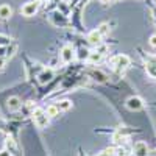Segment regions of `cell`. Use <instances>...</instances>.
Instances as JSON below:
<instances>
[{
    "instance_id": "1",
    "label": "cell",
    "mask_w": 156,
    "mask_h": 156,
    "mask_svg": "<svg viewBox=\"0 0 156 156\" xmlns=\"http://www.w3.org/2000/svg\"><path fill=\"white\" fill-rule=\"evenodd\" d=\"M31 117H33L34 125H36L37 128H41V129H42V128H47V125H48V122H50V117H48L47 112H45L44 109H41V108L33 109Z\"/></svg>"
},
{
    "instance_id": "2",
    "label": "cell",
    "mask_w": 156,
    "mask_h": 156,
    "mask_svg": "<svg viewBox=\"0 0 156 156\" xmlns=\"http://www.w3.org/2000/svg\"><path fill=\"white\" fill-rule=\"evenodd\" d=\"M39 6H41V2H39V0H31V2H27L20 8V12H22V16H25V17H31V16H34L37 12Z\"/></svg>"
},
{
    "instance_id": "3",
    "label": "cell",
    "mask_w": 156,
    "mask_h": 156,
    "mask_svg": "<svg viewBox=\"0 0 156 156\" xmlns=\"http://www.w3.org/2000/svg\"><path fill=\"white\" fill-rule=\"evenodd\" d=\"M59 56H61V61H62L64 64L72 62V61L75 59V48H73V45H70V44L64 45V47L61 48Z\"/></svg>"
},
{
    "instance_id": "4",
    "label": "cell",
    "mask_w": 156,
    "mask_h": 156,
    "mask_svg": "<svg viewBox=\"0 0 156 156\" xmlns=\"http://www.w3.org/2000/svg\"><path fill=\"white\" fill-rule=\"evenodd\" d=\"M50 20H51V23H53V25H56V27H67V25H69L67 16L64 14V12H61L59 9L55 11L53 14L50 16Z\"/></svg>"
},
{
    "instance_id": "5",
    "label": "cell",
    "mask_w": 156,
    "mask_h": 156,
    "mask_svg": "<svg viewBox=\"0 0 156 156\" xmlns=\"http://www.w3.org/2000/svg\"><path fill=\"white\" fill-rule=\"evenodd\" d=\"M125 106L129 111H140L142 108H144V100H142L140 97H137V95H133L125 101Z\"/></svg>"
},
{
    "instance_id": "6",
    "label": "cell",
    "mask_w": 156,
    "mask_h": 156,
    "mask_svg": "<svg viewBox=\"0 0 156 156\" xmlns=\"http://www.w3.org/2000/svg\"><path fill=\"white\" fill-rule=\"evenodd\" d=\"M129 62H131V59H129V56L126 55H117L112 58V64H114V67L117 70H123L129 66Z\"/></svg>"
},
{
    "instance_id": "7",
    "label": "cell",
    "mask_w": 156,
    "mask_h": 156,
    "mask_svg": "<svg viewBox=\"0 0 156 156\" xmlns=\"http://www.w3.org/2000/svg\"><path fill=\"white\" fill-rule=\"evenodd\" d=\"M53 76H55L53 69H42L37 73V81L41 84H47V83H50L51 80H53Z\"/></svg>"
},
{
    "instance_id": "8",
    "label": "cell",
    "mask_w": 156,
    "mask_h": 156,
    "mask_svg": "<svg viewBox=\"0 0 156 156\" xmlns=\"http://www.w3.org/2000/svg\"><path fill=\"white\" fill-rule=\"evenodd\" d=\"M148 145L145 144V142H142V140H139V142H136V144L133 145V153H134V156H147L148 154Z\"/></svg>"
},
{
    "instance_id": "9",
    "label": "cell",
    "mask_w": 156,
    "mask_h": 156,
    "mask_svg": "<svg viewBox=\"0 0 156 156\" xmlns=\"http://www.w3.org/2000/svg\"><path fill=\"white\" fill-rule=\"evenodd\" d=\"M6 106L9 111H19L22 108V100L19 97H9L6 100Z\"/></svg>"
},
{
    "instance_id": "10",
    "label": "cell",
    "mask_w": 156,
    "mask_h": 156,
    "mask_svg": "<svg viewBox=\"0 0 156 156\" xmlns=\"http://www.w3.org/2000/svg\"><path fill=\"white\" fill-rule=\"evenodd\" d=\"M101 34H100V31L98 30H92L89 34H87V41L90 42V44H94V45H98V44H101Z\"/></svg>"
},
{
    "instance_id": "11",
    "label": "cell",
    "mask_w": 156,
    "mask_h": 156,
    "mask_svg": "<svg viewBox=\"0 0 156 156\" xmlns=\"http://www.w3.org/2000/svg\"><path fill=\"white\" fill-rule=\"evenodd\" d=\"M12 16V8L9 5H0V19L2 20H6Z\"/></svg>"
},
{
    "instance_id": "12",
    "label": "cell",
    "mask_w": 156,
    "mask_h": 156,
    "mask_svg": "<svg viewBox=\"0 0 156 156\" xmlns=\"http://www.w3.org/2000/svg\"><path fill=\"white\" fill-rule=\"evenodd\" d=\"M89 76L94 78V80H97V81H100V83L106 81V75L101 73L100 70H90V72H89Z\"/></svg>"
},
{
    "instance_id": "13",
    "label": "cell",
    "mask_w": 156,
    "mask_h": 156,
    "mask_svg": "<svg viewBox=\"0 0 156 156\" xmlns=\"http://www.w3.org/2000/svg\"><path fill=\"white\" fill-rule=\"evenodd\" d=\"M5 144H6V148L11 151V154H12V156H19V154H17V145H16V142L12 140L11 137H8V139H6Z\"/></svg>"
},
{
    "instance_id": "14",
    "label": "cell",
    "mask_w": 156,
    "mask_h": 156,
    "mask_svg": "<svg viewBox=\"0 0 156 156\" xmlns=\"http://www.w3.org/2000/svg\"><path fill=\"white\" fill-rule=\"evenodd\" d=\"M55 105L58 106L59 111H69L72 108V101L70 100H59L58 103H55Z\"/></svg>"
},
{
    "instance_id": "15",
    "label": "cell",
    "mask_w": 156,
    "mask_h": 156,
    "mask_svg": "<svg viewBox=\"0 0 156 156\" xmlns=\"http://www.w3.org/2000/svg\"><path fill=\"white\" fill-rule=\"evenodd\" d=\"M101 58H103V55L98 53V51L95 50V51H90V55H89L87 61H89L90 64H98V62L101 61Z\"/></svg>"
},
{
    "instance_id": "16",
    "label": "cell",
    "mask_w": 156,
    "mask_h": 156,
    "mask_svg": "<svg viewBox=\"0 0 156 156\" xmlns=\"http://www.w3.org/2000/svg\"><path fill=\"white\" fill-rule=\"evenodd\" d=\"M45 112H47V115L51 119V117L59 115V112H61V111L58 109V106H56V105H48V106H47V109H45Z\"/></svg>"
},
{
    "instance_id": "17",
    "label": "cell",
    "mask_w": 156,
    "mask_h": 156,
    "mask_svg": "<svg viewBox=\"0 0 156 156\" xmlns=\"http://www.w3.org/2000/svg\"><path fill=\"white\" fill-rule=\"evenodd\" d=\"M16 51H17V45H16V44H12V42H11L9 45H6V59L14 56Z\"/></svg>"
},
{
    "instance_id": "18",
    "label": "cell",
    "mask_w": 156,
    "mask_h": 156,
    "mask_svg": "<svg viewBox=\"0 0 156 156\" xmlns=\"http://www.w3.org/2000/svg\"><path fill=\"white\" fill-rule=\"evenodd\" d=\"M97 30L100 31V34H101V36L108 34V33H109V23H105V22H103V23H100Z\"/></svg>"
},
{
    "instance_id": "19",
    "label": "cell",
    "mask_w": 156,
    "mask_h": 156,
    "mask_svg": "<svg viewBox=\"0 0 156 156\" xmlns=\"http://www.w3.org/2000/svg\"><path fill=\"white\" fill-rule=\"evenodd\" d=\"M89 55H90V51H89L87 48H83V47H81L80 50H78V55H76V56L80 58V59H87Z\"/></svg>"
},
{
    "instance_id": "20",
    "label": "cell",
    "mask_w": 156,
    "mask_h": 156,
    "mask_svg": "<svg viewBox=\"0 0 156 156\" xmlns=\"http://www.w3.org/2000/svg\"><path fill=\"white\" fill-rule=\"evenodd\" d=\"M115 154V148H106V150H103L101 153H98L97 156H114Z\"/></svg>"
},
{
    "instance_id": "21",
    "label": "cell",
    "mask_w": 156,
    "mask_h": 156,
    "mask_svg": "<svg viewBox=\"0 0 156 156\" xmlns=\"http://www.w3.org/2000/svg\"><path fill=\"white\" fill-rule=\"evenodd\" d=\"M11 41H12L11 37H8V36H5V34H0V45H9Z\"/></svg>"
},
{
    "instance_id": "22",
    "label": "cell",
    "mask_w": 156,
    "mask_h": 156,
    "mask_svg": "<svg viewBox=\"0 0 156 156\" xmlns=\"http://www.w3.org/2000/svg\"><path fill=\"white\" fill-rule=\"evenodd\" d=\"M114 156H126L125 148H123V147H117V148H115V154H114Z\"/></svg>"
},
{
    "instance_id": "23",
    "label": "cell",
    "mask_w": 156,
    "mask_h": 156,
    "mask_svg": "<svg viewBox=\"0 0 156 156\" xmlns=\"http://www.w3.org/2000/svg\"><path fill=\"white\" fill-rule=\"evenodd\" d=\"M0 58H6V45H0Z\"/></svg>"
},
{
    "instance_id": "24",
    "label": "cell",
    "mask_w": 156,
    "mask_h": 156,
    "mask_svg": "<svg viewBox=\"0 0 156 156\" xmlns=\"http://www.w3.org/2000/svg\"><path fill=\"white\" fill-rule=\"evenodd\" d=\"M148 42H150V45H151V47H154V48H156V34H151V36H150Z\"/></svg>"
},
{
    "instance_id": "25",
    "label": "cell",
    "mask_w": 156,
    "mask_h": 156,
    "mask_svg": "<svg viewBox=\"0 0 156 156\" xmlns=\"http://www.w3.org/2000/svg\"><path fill=\"white\" fill-rule=\"evenodd\" d=\"M0 156H12V154L8 148H3V150H0Z\"/></svg>"
},
{
    "instance_id": "26",
    "label": "cell",
    "mask_w": 156,
    "mask_h": 156,
    "mask_svg": "<svg viewBox=\"0 0 156 156\" xmlns=\"http://www.w3.org/2000/svg\"><path fill=\"white\" fill-rule=\"evenodd\" d=\"M5 64H6V58H0V72L5 69Z\"/></svg>"
},
{
    "instance_id": "27",
    "label": "cell",
    "mask_w": 156,
    "mask_h": 156,
    "mask_svg": "<svg viewBox=\"0 0 156 156\" xmlns=\"http://www.w3.org/2000/svg\"><path fill=\"white\" fill-rule=\"evenodd\" d=\"M100 2H101L103 5H109V3L112 2V0H100Z\"/></svg>"
},
{
    "instance_id": "28",
    "label": "cell",
    "mask_w": 156,
    "mask_h": 156,
    "mask_svg": "<svg viewBox=\"0 0 156 156\" xmlns=\"http://www.w3.org/2000/svg\"><path fill=\"white\" fill-rule=\"evenodd\" d=\"M78 156H86V153H84V151H83V150L80 148V154H78Z\"/></svg>"
},
{
    "instance_id": "29",
    "label": "cell",
    "mask_w": 156,
    "mask_h": 156,
    "mask_svg": "<svg viewBox=\"0 0 156 156\" xmlns=\"http://www.w3.org/2000/svg\"><path fill=\"white\" fill-rule=\"evenodd\" d=\"M153 14H154V20H156V8L153 9Z\"/></svg>"
},
{
    "instance_id": "30",
    "label": "cell",
    "mask_w": 156,
    "mask_h": 156,
    "mask_svg": "<svg viewBox=\"0 0 156 156\" xmlns=\"http://www.w3.org/2000/svg\"><path fill=\"white\" fill-rule=\"evenodd\" d=\"M47 2H51V0H47Z\"/></svg>"
}]
</instances>
